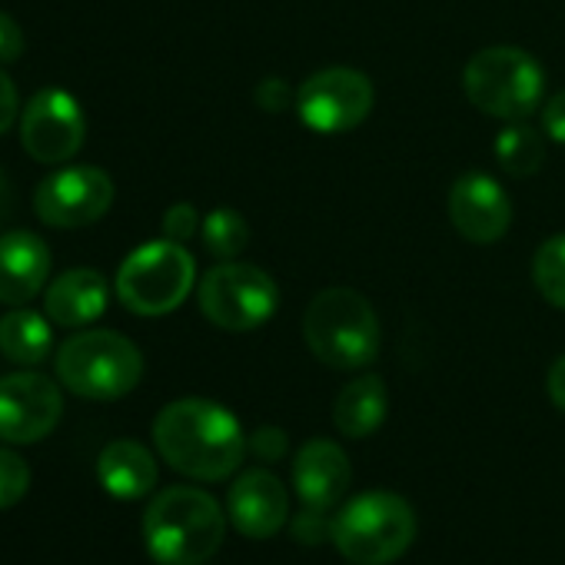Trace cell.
<instances>
[{
  "instance_id": "6da1fadb",
  "label": "cell",
  "mask_w": 565,
  "mask_h": 565,
  "mask_svg": "<svg viewBox=\"0 0 565 565\" xmlns=\"http://www.w3.org/2000/svg\"><path fill=\"white\" fill-rule=\"evenodd\" d=\"M153 443L167 466L200 482L230 479L246 452V436L236 416L226 406L196 396L160 409L153 423Z\"/></svg>"
},
{
  "instance_id": "7a4b0ae2",
  "label": "cell",
  "mask_w": 565,
  "mask_h": 565,
  "mask_svg": "<svg viewBox=\"0 0 565 565\" xmlns=\"http://www.w3.org/2000/svg\"><path fill=\"white\" fill-rule=\"evenodd\" d=\"M223 532V509L193 486L163 489L143 512V542L160 565H203L216 555Z\"/></svg>"
},
{
  "instance_id": "3957f363",
  "label": "cell",
  "mask_w": 565,
  "mask_h": 565,
  "mask_svg": "<svg viewBox=\"0 0 565 565\" xmlns=\"http://www.w3.org/2000/svg\"><path fill=\"white\" fill-rule=\"evenodd\" d=\"M303 337L310 353L330 370H363L380 353V317L360 290L330 287L310 300Z\"/></svg>"
},
{
  "instance_id": "277c9868",
  "label": "cell",
  "mask_w": 565,
  "mask_h": 565,
  "mask_svg": "<svg viewBox=\"0 0 565 565\" xmlns=\"http://www.w3.org/2000/svg\"><path fill=\"white\" fill-rule=\"evenodd\" d=\"M330 539L353 565H390L413 545L416 512L403 495L373 489L340 509Z\"/></svg>"
},
{
  "instance_id": "5b68a950",
  "label": "cell",
  "mask_w": 565,
  "mask_h": 565,
  "mask_svg": "<svg viewBox=\"0 0 565 565\" xmlns=\"http://www.w3.org/2000/svg\"><path fill=\"white\" fill-rule=\"evenodd\" d=\"M462 90L486 117L515 124L529 120L545 97V71L522 47H486L469 57L462 71Z\"/></svg>"
},
{
  "instance_id": "8992f818",
  "label": "cell",
  "mask_w": 565,
  "mask_h": 565,
  "mask_svg": "<svg viewBox=\"0 0 565 565\" xmlns=\"http://www.w3.org/2000/svg\"><path fill=\"white\" fill-rule=\"evenodd\" d=\"M57 376L74 396L110 403L137 390L143 376V356L124 333L84 330L61 347Z\"/></svg>"
},
{
  "instance_id": "52a82bcc",
  "label": "cell",
  "mask_w": 565,
  "mask_h": 565,
  "mask_svg": "<svg viewBox=\"0 0 565 565\" xmlns=\"http://www.w3.org/2000/svg\"><path fill=\"white\" fill-rule=\"evenodd\" d=\"M196 263L183 243L150 239L137 246L117 269V300L137 317H167L193 290Z\"/></svg>"
},
{
  "instance_id": "ba28073f",
  "label": "cell",
  "mask_w": 565,
  "mask_h": 565,
  "mask_svg": "<svg viewBox=\"0 0 565 565\" xmlns=\"http://www.w3.org/2000/svg\"><path fill=\"white\" fill-rule=\"evenodd\" d=\"M196 300L200 313L213 327L230 333H249L273 320L279 307V287L266 269L253 263L223 259L200 279Z\"/></svg>"
},
{
  "instance_id": "9c48e42d",
  "label": "cell",
  "mask_w": 565,
  "mask_h": 565,
  "mask_svg": "<svg viewBox=\"0 0 565 565\" xmlns=\"http://www.w3.org/2000/svg\"><path fill=\"white\" fill-rule=\"evenodd\" d=\"M376 104L373 81L353 67H327L307 77L297 90L300 120L323 137L356 130Z\"/></svg>"
},
{
  "instance_id": "30bf717a",
  "label": "cell",
  "mask_w": 565,
  "mask_h": 565,
  "mask_svg": "<svg viewBox=\"0 0 565 565\" xmlns=\"http://www.w3.org/2000/svg\"><path fill=\"white\" fill-rule=\"evenodd\" d=\"M114 206V180L100 167H64L38 183L34 213L57 230L90 226Z\"/></svg>"
},
{
  "instance_id": "8fae6325",
  "label": "cell",
  "mask_w": 565,
  "mask_h": 565,
  "mask_svg": "<svg viewBox=\"0 0 565 565\" xmlns=\"http://www.w3.org/2000/svg\"><path fill=\"white\" fill-rule=\"evenodd\" d=\"M87 137V117L61 87L38 90L21 110V143L38 163H67Z\"/></svg>"
},
{
  "instance_id": "7c38bea8",
  "label": "cell",
  "mask_w": 565,
  "mask_h": 565,
  "mask_svg": "<svg viewBox=\"0 0 565 565\" xmlns=\"http://www.w3.org/2000/svg\"><path fill=\"white\" fill-rule=\"evenodd\" d=\"M64 416V396L44 373L0 376V443H38L57 429Z\"/></svg>"
},
{
  "instance_id": "4fadbf2b",
  "label": "cell",
  "mask_w": 565,
  "mask_h": 565,
  "mask_svg": "<svg viewBox=\"0 0 565 565\" xmlns=\"http://www.w3.org/2000/svg\"><path fill=\"white\" fill-rule=\"evenodd\" d=\"M449 220L469 243H499L512 226V203L489 173H462L449 190Z\"/></svg>"
},
{
  "instance_id": "5bb4252c",
  "label": "cell",
  "mask_w": 565,
  "mask_h": 565,
  "mask_svg": "<svg viewBox=\"0 0 565 565\" xmlns=\"http://www.w3.org/2000/svg\"><path fill=\"white\" fill-rule=\"evenodd\" d=\"M226 509H230V522L236 532L249 539H269L287 525L290 495H287V486L269 469H249L233 482Z\"/></svg>"
},
{
  "instance_id": "9a60e30c",
  "label": "cell",
  "mask_w": 565,
  "mask_h": 565,
  "mask_svg": "<svg viewBox=\"0 0 565 565\" xmlns=\"http://www.w3.org/2000/svg\"><path fill=\"white\" fill-rule=\"evenodd\" d=\"M51 276V249L31 230L0 233V303L24 307L41 297Z\"/></svg>"
},
{
  "instance_id": "2e32d148",
  "label": "cell",
  "mask_w": 565,
  "mask_h": 565,
  "mask_svg": "<svg viewBox=\"0 0 565 565\" xmlns=\"http://www.w3.org/2000/svg\"><path fill=\"white\" fill-rule=\"evenodd\" d=\"M350 482H353V466H350V456L337 443L310 439L300 446L297 462H294V486L303 505L330 512L333 505L343 502Z\"/></svg>"
},
{
  "instance_id": "e0dca14e",
  "label": "cell",
  "mask_w": 565,
  "mask_h": 565,
  "mask_svg": "<svg viewBox=\"0 0 565 565\" xmlns=\"http://www.w3.org/2000/svg\"><path fill=\"white\" fill-rule=\"evenodd\" d=\"M107 300H110L107 279L90 266H77V269L61 273L51 282L44 294V310L51 323L81 330V327L97 323L107 313Z\"/></svg>"
},
{
  "instance_id": "ac0fdd59",
  "label": "cell",
  "mask_w": 565,
  "mask_h": 565,
  "mask_svg": "<svg viewBox=\"0 0 565 565\" xmlns=\"http://www.w3.org/2000/svg\"><path fill=\"white\" fill-rule=\"evenodd\" d=\"M97 479L114 499H143L157 486V462L137 439H114L97 456Z\"/></svg>"
},
{
  "instance_id": "d6986e66",
  "label": "cell",
  "mask_w": 565,
  "mask_h": 565,
  "mask_svg": "<svg viewBox=\"0 0 565 565\" xmlns=\"http://www.w3.org/2000/svg\"><path fill=\"white\" fill-rule=\"evenodd\" d=\"M386 409H390L386 383L380 376L366 373L343 386V393L337 396V406H333V423L343 436L366 439L383 426Z\"/></svg>"
},
{
  "instance_id": "ffe728a7",
  "label": "cell",
  "mask_w": 565,
  "mask_h": 565,
  "mask_svg": "<svg viewBox=\"0 0 565 565\" xmlns=\"http://www.w3.org/2000/svg\"><path fill=\"white\" fill-rule=\"evenodd\" d=\"M51 347H54V333L44 313L14 307L0 320V353H4V360L18 366H38L47 360Z\"/></svg>"
},
{
  "instance_id": "44dd1931",
  "label": "cell",
  "mask_w": 565,
  "mask_h": 565,
  "mask_svg": "<svg viewBox=\"0 0 565 565\" xmlns=\"http://www.w3.org/2000/svg\"><path fill=\"white\" fill-rule=\"evenodd\" d=\"M495 160L509 177H532L545 160V134L529 127L525 120L505 124L495 137Z\"/></svg>"
},
{
  "instance_id": "7402d4cb",
  "label": "cell",
  "mask_w": 565,
  "mask_h": 565,
  "mask_svg": "<svg viewBox=\"0 0 565 565\" xmlns=\"http://www.w3.org/2000/svg\"><path fill=\"white\" fill-rule=\"evenodd\" d=\"M200 233H203L206 253L216 256V259H236V256L246 249V243H249V226H246V220H243L236 210H226V206L206 213Z\"/></svg>"
},
{
  "instance_id": "603a6c76",
  "label": "cell",
  "mask_w": 565,
  "mask_h": 565,
  "mask_svg": "<svg viewBox=\"0 0 565 565\" xmlns=\"http://www.w3.org/2000/svg\"><path fill=\"white\" fill-rule=\"evenodd\" d=\"M532 282L545 303L565 310V233L548 236L532 256Z\"/></svg>"
},
{
  "instance_id": "cb8c5ba5",
  "label": "cell",
  "mask_w": 565,
  "mask_h": 565,
  "mask_svg": "<svg viewBox=\"0 0 565 565\" xmlns=\"http://www.w3.org/2000/svg\"><path fill=\"white\" fill-rule=\"evenodd\" d=\"M31 489V466L14 452L0 446V509L18 505Z\"/></svg>"
},
{
  "instance_id": "d4e9b609",
  "label": "cell",
  "mask_w": 565,
  "mask_h": 565,
  "mask_svg": "<svg viewBox=\"0 0 565 565\" xmlns=\"http://www.w3.org/2000/svg\"><path fill=\"white\" fill-rule=\"evenodd\" d=\"M196 230H200V213H196L193 203H173V206L163 213V236H167V239L186 243Z\"/></svg>"
},
{
  "instance_id": "484cf974",
  "label": "cell",
  "mask_w": 565,
  "mask_h": 565,
  "mask_svg": "<svg viewBox=\"0 0 565 565\" xmlns=\"http://www.w3.org/2000/svg\"><path fill=\"white\" fill-rule=\"evenodd\" d=\"M256 104H259L266 114H282V110H290V104H297V90H294L287 81L266 77V81L256 87Z\"/></svg>"
},
{
  "instance_id": "4316f807",
  "label": "cell",
  "mask_w": 565,
  "mask_h": 565,
  "mask_svg": "<svg viewBox=\"0 0 565 565\" xmlns=\"http://www.w3.org/2000/svg\"><path fill=\"white\" fill-rule=\"evenodd\" d=\"M24 57V34L14 18L0 11V64H18Z\"/></svg>"
},
{
  "instance_id": "83f0119b",
  "label": "cell",
  "mask_w": 565,
  "mask_h": 565,
  "mask_svg": "<svg viewBox=\"0 0 565 565\" xmlns=\"http://www.w3.org/2000/svg\"><path fill=\"white\" fill-rule=\"evenodd\" d=\"M542 134L555 143H565V90L542 107Z\"/></svg>"
},
{
  "instance_id": "f1b7e54d",
  "label": "cell",
  "mask_w": 565,
  "mask_h": 565,
  "mask_svg": "<svg viewBox=\"0 0 565 565\" xmlns=\"http://www.w3.org/2000/svg\"><path fill=\"white\" fill-rule=\"evenodd\" d=\"M18 110H21V100H18V87H14V81L0 71V137H4L11 127H14V120H18Z\"/></svg>"
},
{
  "instance_id": "f546056e",
  "label": "cell",
  "mask_w": 565,
  "mask_h": 565,
  "mask_svg": "<svg viewBox=\"0 0 565 565\" xmlns=\"http://www.w3.org/2000/svg\"><path fill=\"white\" fill-rule=\"evenodd\" d=\"M249 449L259 456V459H279L282 452H287V436H282V429H259L253 439H249Z\"/></svg>"
},
{
  "instance_id": "4dcf8cb0",
  "label": "cell",
  "mask_w": 565,
  "mask_h": 565,
  "mask_svg": "<svg viewBox=\"0 0 565 565\" xmlns=\"http://www.w3.org/2000/svg\"><path fill=\"white\" fill-rule=\"evenodd\" d=\"M548 399L565 413V356H558L548 370Z\"/></svg>"
},
{
  "instance_id": "1f68e13d",
  "label": "cell",
  "mask_w": 565,
  "mask_h": 565,
  "mask_svg": "<svg viewBox=\"0 0 565 565\" xmlns=\"http://www.w3.org/2000/svg\"><path fill=\"white\" fill-rule=\"evenodd\" d=\"M11 210H14V193H11V183H8V177L0 173V226L8 223Z\"/></svg>"
}]
</instances>
